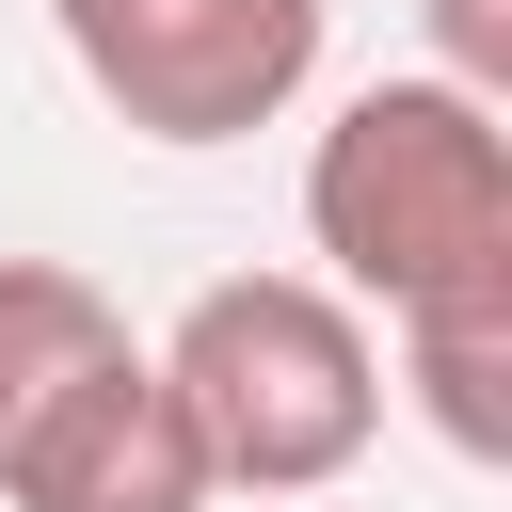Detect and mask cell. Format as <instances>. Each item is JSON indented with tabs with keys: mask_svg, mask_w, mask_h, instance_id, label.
<instances>
[{
	"mask_svg": "<svg viewBox=\"0 0 512 512\" xmlns=\"http://www.w3.org/2000/svg\"><path fill=\"white\" fill-rule=\"evenodd\" d=\"M48 32L144 144H256L320 80V0H48Z\"/></svg>",
	"mask_w": 512,
	"mask_h": 512,
	"instance_id": "3957f363",
	"label": "cell"
},
{
	"mask_svg": "<svg viewBox=\"0 0 512 512\" xmlns=\"http://www.w3.org/2000/svg\"><path fill=\"white\" fill-rule=\"evenodd\" d=\"M0 512H208V448L144 336H112L80 384H48L0 432Z\"/></svg>",
	"mask_w": 512,
	"mask_h": 512,
	"instance_id": "277c9868",
	"label": "cell"
},
{
	"mask_svg": "<svg viewBox=\"0 0 512 512\" xmlns=\"http://www.w3.org/2000/svg\"><path fill=\"white\" fill-rule=\"evenodd\" d=\"M112 336H128V320H112L96 272H64V256H0V432H16L48 384H80Z\"/></svg>",
	"mask_w": 512,
	"mask_h": 512,
	"instance_id": "8992f818",
	"label": "cell"
},
{
	"mask_svg": "<svg viewBox=\"0 0 512 512\" xmlns=\"http://www.w3.org/2000/svg\"><path fill=\"white\" fill-rule=\"evenodd\" d=\"M160 384H176V416L208 448V496H320L384 432V336L320 272H224V288H192L176 336H160Z\"/></svg>",
	"mask_w": 512,
	"mask_h": 512,
	"instance_id": "7a4b0ae2",
	"label": "cell"
},
{
	"mask_svg": "<svg viewBox=\"0 0 512 512\" xmlns=\"http://www.w3.org/2000/svg\"><path fill=\"white\" fill-rule=\"evenodd\" d=\"M432 64L464 96H512V0H432Z\"/></svg>",
	"mask_w": 512,
	"mask_h": 512,
	"instance_id": "52a82bcc",
	"label": "cell"
},
{
	"mask_svg": "<svg viewBox=\"0 0 512 512\" xmlns=\"http://www.w3.org/2000/svg\"><path fill=\"white\" fill-rule=\"evenodd\" d=\"M304 240L336 304H448V288H512V128L496 96H464L448 64L352 80L336 128L304 144Z\"/></svg>",
	"mask_w": 512,
	"mask_h": 512,
	"instance_id": "6da1fadb",
	"label": "cell"
},
{
	"mask_svg": "<svg viewBox=\"0 0 512 512\" xmlns=\"http://www.w3.org/2000/svg\"><path fill=\"white\" fill-rule=\"evenodd\" d=\"M400 384L416 416L464 448V464H512V288H448V304H400Z\"/></svg>",
	"mask_w": 512,
	"mask_h": 512,
	"instance_id": "5b68a950",
	"label": "cell"
}]
</instances>
